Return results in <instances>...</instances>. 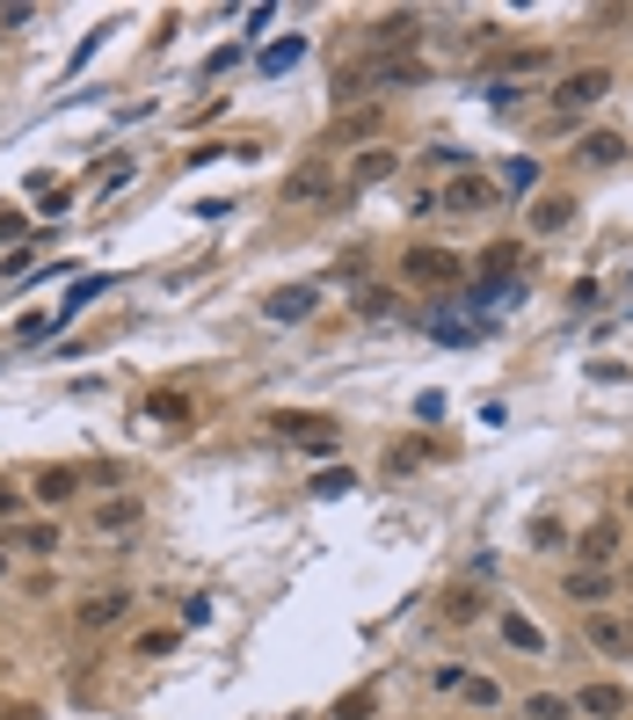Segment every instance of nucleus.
<instances>
[{"instance_id": "obj_36", "label": "nucleus", "mask_w": 633, "mask_h": 720, "mask_svg": "<svg viewBox=\"0 0 633 720\" xmlns=\"http://www.w3.org/2000/svg\"><path fill=\"white\" fill-rule=\"evenodd\" d=\"M0 517H22V495L15 488H0Z\"/></svg>"}, {"instance_id": "obj_27", "label": "nucleus", "mask_w": 633, "mask_h": 720, "mask_svg": "<svg viewBox=\"0 0 633 720\" xmlns=\"http://www.w3.org/2000/svg\"><path fill=\"white\" fill-rule=\"evenodd\" d=\"M568 713H576V706L553 699V691H531V699H525V720H568Z\"/></svg>"}, {"instance_id": "obj_26", "label": "nucleus", "mask_w": 633, "mask_h": 720, "mask_svg": "<svg viewBox=\"0 0 633 720\" xmlns=\"http://www.w3.org/2000/svg\"><path fill=\"white\" fill-rule=\"evenodd\" d=\"M466 706H474V713H495V706H503V685H495V677H466Z\"/></svg>"}, {"instance_id": "obj_2", "label": "nucleus", "mask_w": 633, "mask_h": 720, "mask_svg": "<svg viewBox=\"0 0 633 720\" xmlns=\"http://www.w3.org/2000/svg\"><path fill=\"white\" fill-rule=\"evenodd\" d=\"M604 95H612V66H576V73H561V88H553V109H561V117H576V109L604 103Z\"/></svg>"}, {"instance_id": "obj_8", "label": "nucleus", "mask_w": 633, "mask_h": 720, "mask_svg": "<svg viewBox=\"0 0 633 720\" xmlns=\"http://www.w3.org/2000/svg\"><path fill=\"white\" fill-rule=\"evenodd\" d=\"M124 612H131V590H95V597H81L73 626H81V633H103V626H117Z\"/></svg>"}, {"instance_id": "obj_34", "label": "nucleus", "mask_w": 633, "mask_h": 720, "mask_svg": "<svg viewBox=\"0 0 633 720\" xmlns=\"http://www.w3.org/2000/svg\"><path fill=\"white\" fill-rule=\"evenodd\" d=\"M561 539H568V531L553 525V517H539V525H531V546H561Z\"/></svg>"}, {"instance_id": "obj_32", "label": "nucleus", "mask_w": 633, "mask_h": 720, "mask_svg": "<svg viewBox=\"0 0 633 720\" xmlns=\"http://www.w3.org/2000/svg\"><path fill=\"white\" fill-rule=\"evenodd\" d=\"M154 415L160 422H182V415H190V401H182V393H154Z\"/></svg>"}, {"instance_id": "obj_23", "label": "nucleus", "mask_w": 633, "mask_h": 720, "mask_svg": "<svg viewBox=\"0 0 633 720\" xmlns=\"http://www.w3.org/2000/svg\"><path fill=\"white\" fill-rule=\"evenodd\" d=\"M8 546H22V553H59V525H15Z\"/></svg>"}, {"instance_id": "obj_3", "label": "nucleus", "mask_w": 633, "mask_h": 720, "mask_svg": "<svg viewBox=\"0 0 633 720\" xmlns=\"http://www.w3.org/2000/svg\"><path fill=\"white\" fill-rule=\"evenodd\" d=\"M582 640L598 655H612V663H626L633 655V618H619V612H582Z\"/></svg>"}, {"instance_id": "obj_14", "label": "nucleus", "mask_w": 633, "mask_h": 720, "mask_svg": "<svg viewBox=\"0 0 633 720\" xmlns=\"http://www.w3.org/2000/svg\"><path fill=\"white\" fill-rule=\"evenodd\" d=\"M576 160L582 168H619V160H626V139H619V131H582Z\"/></svg>"}, {"instance_id": "obj_5", "label": "nucleus", "mask_w": 633, "mask_h": 720, "mask_svg": "<svg viewBox=\"0 0 633 720\" xmlns=\"http://www.w3.org/2000/svg\"><path fill=\"white\" fill-rule=\"evenodd\" d=\"M576 553H582V568H612L619 553H626V525H619V517H598V525H582Z\"/></svg>"}, {"instance_id": "obj_38", "label": "nucleus", "mask_w": 633, "mask_h": 720, "mask_svg": "<svg viewBox=\"0 0 633 720\" xmlns=\"http://www.w3.org/2000/svg\"><path fill=\"white\" fill-rule=\"evenodd\" d=\"M626 590H633V561H626Z\"/></svg>"}, {"instance_id": "obj_10", "label": "nucleus", "mask_w": 633, "mask_h": 720, "mask_svg": "<svg viewBox=\"0 0 633 720\" xmlns=\"http://www.w3.org/2000/svg\"><path fill=\"white\" fill-rule=\"evenodd\" d=\"M314 306H320V292H314V284H284V292H270V299H263V320L292 328V320H306Z\"/></svg>"}, {"instance_id": "obj_24", "label": "nucleus", "mask_w": 633, "mask_h": 720, "mask_svg": "<svg viewBox=\"0 0 633 720\" xmlns=\"http://www.w3.org/2000/svg\"><path fill=\"white\" fill-rule=\"evenodd\" d=\"M357 314H365V320H393V314H401V299H393L387 284H365V292H357Z\"/></svg>"}, {"instance_id": "obj_4", "label": "nucleus", "mask_w": 633, "mask_h": 720, "mask_svg": "<svg viewBox=\"0 0 633 720\" xmlns=\"http://www.w3.org/2000/svg\"><path fill=\"white\" fill-rule=\"evenodd\" d=\"M568 706H576L582 720H626V713H633V691H626V685H612V677H598V685H582Z\"/></svg>"}, {"instance_id": "obj_33", "label": "nucleus", "mask_w": 633, "mask_h": 720, "mask_svg": "<svg viewBox=\"0 0 633 720\" xmlns=\"http://www.w3.org/2000/svg\"><path fill=\"white\" fill-rule=\"evenodd\" d=\"M22 233H30V219H22V211H0V241L22 247Z\"/></svg>"}, {"instance_id": "obj_15", "label": "nucleus", "mask_w": 633, "mask_h": 720, "mask_svg": "<svg viewBox=\"0 0 633 720\" xmlns=\"http://www.w3.org/2000/svg\"><path fill=\"white\" fill-rule=\"evenodd\" d=\"M517 263H525V247H517V241L481 247V284H488V292H495V284H510V269H517Z\"/></svg>"}, {"instance_id": "obj_40", "label": "nucleus", "mask_w": 633, "mask_h": 720, "mask_svg": "<svg viewBox=\"0 0 633 720\" xmlns=\"http://www.w3.org/2000/svg\"><path fill=\"white\" fill-rule=\"evenodd\" d=\"M626 510H633V488H626Z\"/></svg>"}, {"instance_id": "obj_13", "label": "nucleus", "mask_w": 633, "mask_h": 720, "mask_svg": "<svg viewBox=\"0 0 633 720\" xmlns=\"http://www.w3.org/2000/svg\"><path fill=\"white\" fill-rule=\"evenodd\" d=\"M270 430H277V437H335V415H314V407H299V415H292V407H284V415H270Z\"/></svg>"}, {"instance_id": "obj_25", "label": "nucleus", "mask_w": 633, "mask_h": 720, "mask_svg": "<svg viewBox=\"0 0 633 720\" xmlns=\"http://www.w3.org/2000/svg\"><path fill=\"white\" fill-rule=\"evenodd\" d=\"M299 59H306V36H277V44L263 52V73H292Z\"/></svg>"}, {"instance_id": "obj_1", "label": "nucleus", "mask_w": 633, "mask_h": 720, "mask_svg": "<svg viewBox=\"0 0 633 720\" xmlns=\"http://www.w3.org/2000/svg\"><path fill=\"white\" fill-rule=\"evenodd\" d=\"M401 277L422 284V292H444V284L466 277V263H458L452 247H408V255H401Z\"/></svg>"}, {"instance_id": "obj_9", "label": "nucleus", "mask_w": 633, "mask_h": 720, "mask_svg": "<svg viewBox=\"0 0 633 720\" xmlns=\"http://www.w3.org/2000/svg\"><path fill=\"white\" fill-rule=\"evenodd\" d=\"M371 44H379V52H401V44L415 52V44H422V15H415V8H393V15H379V22H371Z\"/></svg>"}, {"instance_id": "obj_28", "label": "nucleus", "mask_w": 633, "mask_h": 720, "mask_svg": "<svg viewBox=\"0 0 633 720\" xmlns=\"http://www.w3.org/2000/svg\"><path fill=\"white\" fill-rule=\"evenodd\" d=\"M95 292H103V277H81V284H73V292H66V306H59V328H66V320H73L81 306L95 299Z\"/></svg>"}, {"instance_id": "obj_19", "label": "nucleus", "mask_w": 633, "mask_h": 720, "mask_svg": "<svg viewBox=\"0 0 633 720\" xmlns=\"http://www.w3.org/2000/svg\"><path fill=\"white\" fill-rule=\"evenodd\" d=\"M66 495H81V474H73V466H44V474H36V502H66Z\"/></svg>"}, {"instance_id": "obj_7", "label": "nucleus", "mask_w": 633, "mask_h": 720, "mask_svg": "<svg viewBox=\"0 0 633 720\" xmlns=\"http://www.w3.org/2000/svg\"><path fill=\"white\" fill-rule=\"evenodd\" d=\"M437 204H444V211H458V219H474V211H495V204H503V190H495L488 176H458L452 190L437 197Z\"/></svg>"}, {"instance_id": "obj_30", "label": "nucleus", "mask_w": 633, "mask_h": 720, "mask_svg": "<svg viewBox=\"0 0 633 720\" xmlns=\"http://www.w3.org/2000/svg\"><path fill=\"white\" fill-rule=\"evenodd\" d=\"M503 182H510V190H539V160H510V168H503Z\"/></svg>"}, {"instance_id": "obj_12", "label": "nucleus", "mask_w": 633, "mask_h": 720, "mask_svg": "<svg viewBox=\"0 0 633 720\" xmlns=\"http://www.w3.org/2000/svg\"><path fill=\"white\" fill-rule=\"evenodd\" d=\"M481 612H488V590H481V582H452V590H444V618H452V626H474Z\"/></svg>"}, {"instance_id": "obj_16", "label": "nucleus", "mask_w": 633, "mask_h": 720, "mask_svg": "<svg viewBox=\"0 0 633 720\" xmlns=\"http://www.w3.org/2000/svg\"><path fill=\"white\" fill-rule=\"evenodd\" d=\"M328 190H335L328 168H292V176H284V204H314V197H328Z\"/></svg>"}, {"instance_id": "obj_35", "label": "nucleus", "mask_w": 633, "mask_h": 720, "mask_svg": "<svg viewBox=\"0 0 633 720\" xmlns=\"http://www.w3.org/2000/svg\"><path fill=\"white\" fill-rule=\"evenodd\" d=\"M30 15H36V8H0V30H22Z\"/></svg>"}, {"instance_id": "obj_31", "label": "nucleus", "mask_w": 633, "mask_h": 720, "mask_svg": "<svg viewBox=\"0 0 633 720\" xmlns=\"http://www.w3.org/2000/svg\"><path fill=\"white\" fill-rule=\"evenodd\" d=\"M59 328V314H22L15 320V342H36V335H52Z\"/></svg>"}, {"instance_id": "obj_29", "label": "nucleus", "mask_w": 633, "mask_h": 720, "mask_svg": "<svg viewBox=\"0 0 633 720\" xmlns=\"http://www.w3.org/2000/svg\"><path fill=\"white\" fill-rule=\"evenodd\" d=\"M350 488H357L350 466H328V474H314V495H350Z\"/></svg>"}, {"instance_id": "obj_37", "label": "nucleus", "mask_w": 633, "mask_h": 720, "mask_svg": "<svg viewBox=\"0 0 633 720\" xmlns=\"http://www.w3.org/2000/svg\"><path fill=\"white\" fill-rule=\"evenodd\" d=\"M0 720H44L36 706H0Z\"/></svg>"}, {"instance_id": "obj_11", "label": "nucleus", "mask_w": 633, "mask_h": 720, "mask_svg": "<svg viewBox=\"0 0 633 720\" xmlns=\"http://www.w3.org/2000/svg\"><path fill=\"white\" fill-rule=\"evenodd\" d=\"M576 211H582V204H576L568 190H546L539 204H531V219H525V226H531V233H568V226H576Z\"/></svg>"}, {"instance_id": "obj_17", "label": "nucleus", "mask_w": 633, "mask_h": 720, "mask_svg": "<svg viewBox=\"0 0 633 720\" xmlns=\"http://www.w3.org/2000/svg\"><path fill=\"white\" fill-rule=\"evenodd\" d=\"M576 604H598L604 590H612V568H568V582H561Z\"/></svg>"}, {"instance_id": "obj_6", "label": "nucleus", "mask_w": 633, "mask_h": 720, "mask_svg": "<svg viewBox=\"0 0 633 720\" xmlns=\"http://www.w3.org/2000/svg\"><path fill=\"white\" fill-rule=\"evenodd\" d=\"M393 176H401V153H393V146H365V153L350 160V176H342V197L371 190V182H393Z\"/></svg>"}, {"instance_id": "obj_18", "label": "nucleus", "mask_w": 633, "mask_h": 720, "mask_svg": "<svg viewBox=\"0 0 633 720\" xmlns=\"http://www.w3.org/2000/svg\"><path fill=\"white\" fill-rule=\"evenodd\" d=\"M371 81H379V88H422V59H379Z\"/></svg>"}, {"instance_id": "obj_21", "label": "nucleus", "mask_w": 633, "mask_h": 720, "mask_svg": "<svg viewBox=\"0 0 633 720\" xmlns=\"http://www.w3.org/2000/svg\"><path fill=\"white\" fill-rule=\"evenodd\" d=\"M546 66H553V52H539V44H510L495 59V73H546Z\"/></svg>"}, {"instance_id": "obj_20", "label": "nucleus", "mask_w": 633, "mask_h": 720, "mask_svg": "<svg viewBox=\"0 0 633 720\" xmlns=\"http://www.w3.org/2000/svg\"><path fill=\"white\" fill-rule=\"evenodd\" d=\"M503 640H510V648H517V655H546V633H539V626H531V618H525V612H510V618H503Z\"/></svg>"}, {"instance_id": "obj_22", "label": "nucleus", "mask_w": 633, "mask_h": 720, "mask_svg": "<svg viewBox=\"0 0 633 720\" xmlns=\"http://www.w3.org/2000/svg\"><path fill=\"white\" fill-rule=\"evenodd\" d=\"M131 525H139V502H131V495H117V502L95 510V531H103V539H109V531H131Z\"/></svg>"}, {"instance_id": "obj_39", "label": "nucleus", "mask_w": 633, "mask_h": 720, "mask_svg": "<svg viewBox=\"0 0 633 720\" xmlns=\"http://www.w3.org/2000/svg\"><path fill=\"white\" fill-rule=\"evenodd\" d=\"M0 575H8V553H0Z\"/></svg>"}]
</instances>
